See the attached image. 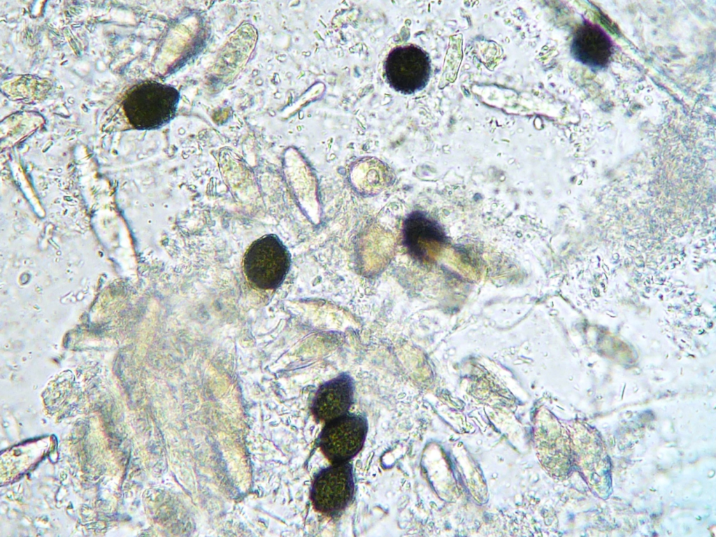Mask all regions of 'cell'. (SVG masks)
<instances>
[{"mask_svg":"<svg viewBox=\"0 0 716 537\" xmlns=\"http://www.w3.org/2000/svg\"><path fill=\"white\" fill-rule=\"evenodd\" d=\"M179 100L180 94L173 86L148 80L130 89L123 101V108L134 127L155 129L174 117Z\"/></svg>","mask_w":716,"mask_h":537,"instance_id":"6da1fadb","label":"cell"},{"mask_svg":"<svg viewBox=\"0 0 716 537\" xmlns=\"http://www.w3.org/2000/svg\"><path fill=\"white\" fill-rule=\"evenodd\" d=\"M290 266V255L285 245L274 234L255 241L243 257V271L255 287L272 289L284 280Z\"/></svg>","mask_w":716,"mask_h":537,"instance_id":"7a4b0ae2","label":"cell"},{"mask_svg":"<svg viewBox=\"0 0 716 537\" xmlns=\"http://www.w3.org/2000/svg\"><path fill=\"white\" fill-rule=\"evenodd\" d=\"M385 79L394 90L412 94L427 85L431 63L427 52L415 45H399L388 54L384 64Z\"/></svg>","mask_w":716,"mask_h":537,"instance_id":"3957f363","label":"cell"},{"mask_svg":"<svg viewBox=\"0 0 716 537\" xmlns=\"http://www.w3.org/2000/svg\"><path fill=\"white\" fill-rule=\"evenodd\" d=\"M353 493L352 466L345 461L334 464L315 475L310 499L316 510L335 517L341 515L350 503Z\"/></svg>","mask_w":716,"mask_h":537,"instance_id":"277c9868","label":"cell"},{"mask_svg":"<svg viewBox=\"0 0 716 537\" xmlns=\"http://www.w3.org/2000/svg\"><path fill=\"white\" fill-rule=\"evenodd\" d=\"M367 429V421L363 416L345 414L327 422L318 444L331 462H345L362 448Z\"/></svg>","mask_w":716,"mask_h":537,"instance_id":"5b68a950","label":"cell"},{"mask_svg":"<svg viewBox=\"0 0 716 537\" xmlns=\"http://www.w3.org/2000/svg\"><path fill=\"white\" fill-rule=\"evenodd\" d=\"M402 234L404 247L413 257L420 261L430 259L446 241L440 225L421 211H413L405 218Z\"/></svg>","mask_w":716,"mask_h":537,"instance_id":"8992f818","label":"cell"},{"mask_svg":"<svg viewBox=\"0 0 716 537\" xmlns=\"http://www.w3.org/2000/svg\"><path fill=\"white\" fill-rule=\"evenodd\" d=\"M353 382L348 375H341L322 385L313 401L312 413L319 421L327 422L347 414L352 403Z\"/></svg>","mask_w":716,"mask_h":537,"instance_id":"52a82bcc","label":"cell"},{"mask_svg":"<svg viewBox=\"0 0 716 537\" xmlns=\"http://www.w3.org/2000/svg\"><path fill=\"white\" fill-rule=\"evenodd\" d=\"M573 56L590 67H603L609 62L613 45L599 26L585 22L575 31L571 47Z\"/></svg>","mask_w":716,"mask_h":537,"instance_id":"ba28073f","label":"cell"}]
</instances>
